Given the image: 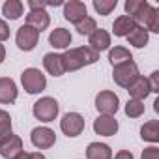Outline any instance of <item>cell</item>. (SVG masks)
Masks as SVG:
<instances>
[{"instance_id":"cell-1","label":"cell","mask_w":159,"mask_h":159,"mask_svg":"<svg viewBox=\"0 0 159 159\" xmlns=\"http://www.w3.org/2000/svg\"><path fill=\"white\" fill-rule=\"evenodd\" d=\"M62 60H64L66 73L67 71L71 73V71H79L81 67H86V66L96 64L99 60V52H96L88 45H84V47H75V49H67L62 54Z\"/></svg>"},{"instance_id":"cell-2","label":"cell","mask_w":159,"mask_h":159,"mask_svg":"<svg viewBox=\"0 0 159 159\" xmlns=\"http://www.w3.org/2000/svg\"><path fill=\"white\" fill-rule=\"evenodd\" d=\"M58 112H60V105H58V101H56L54 98H49V96L39 98V99L34 103V107H32V114H34V118L39 120V122H45V124L54 122L56 116H58Z\"/></svg>"},{"instance_id":"cell-3","label":"cell","mask_w":159,"mask_h":159,"mask_svg":"<svg viewBox=\"0 0 159 159\" xmlns=\"http://www.w3.org/2000/svg\"><path fill=\"white\" fill-rule=\"evenodd\" d=\"M21 84L26 90V94H41L47 88V79L38 67H26L21 73Z\"/></svg>"},{"instance_id":"cell-4","label":"cell","mask_w":159,"mask_h":159,"mask_svg":"<svg viewBox=\"0 0 159 159\" xmlns=\"http://www.w3.org/2000/svg\"><path fill=\"white\" fill-rule=\"evenodd\" d=\"M137 77H139V66L135 62H125V64H120V66L112 67V79L122 88H127Z\"/></svg>"},{"instance_id":"cell-5","label":"cell","mask_w":159,"mask_h":159,"mask_svg":"<svg viewBox=\"0 0 159 159\" xmlns=\"http://www.w3.org/2000/svg\"><path fill=\"white\" fill-rule=\"evenodd\" d=\"M96 109L103 116H114L120 109V98L111 90H103L96 96Z\"/></svg>"},{"instance_id":"cell-6","label":"cell","mask_w":159,"mask_h":159,"mask_svg":"<svg viewBox=\"0 0 159 159\" xmlns=\"http://www.w3.org/2000/svg\"><path fill=\"white\" fill-rule=\"evenodd\" d=\"M60 129L69 139L79 137L84 131V118H83V114H79V112H67V114H64L62 120H60Z\"/></svg>"},{"instance_id":"cell-7","label":"cell","mask_w":159,"mask_h":159,"mask_svg":"<svg viewBox=\"0 0 159 159\" xmlns=\"http://www.w3.org/2000/svg\"><path fill=\"white\" fill-rule=\"evenodd\" d=\"M30 142L38 148V150H47L51 146H54L56 142V133L47 127V125H39V127H34L32 133H30Z\"/></svg>"},{"instance_id":"cell-8","label":"cell","mask_w":159,"mask_h":159,"mask_svg":"<svg viewBox=\"0 0 159 159\" xmlns=\"http://www.w3.org/2000/svg\"><path fill=\"white\" fill-rule=\"evenodd\" d=\"M15 41H17V47L21 51H34L38 41H39V32L28 25H23L19 30H17V36H15Z\"/></svg>"},{"instance_id":"cell-9","label":"cell","mask_w":159,"mask_h":159,"mask_svg":"<svg viewBox=\"0 0 159 159\" xmlns=\"http://www.w3.org/2000/svg\"><path fill=\"white\" fill-rule=\"evenodd\" d=\"M62 6H64V19L73 25H79L84 17H88L86 4L81 2V0H69V2H66Z\"/></svg>"},{"instance_id":"cell-10","label":"cell","mask_w":159,"mask_h":159,"mask_svg":"<svg viewBox=\"0 0 159 159\" xmlns=\"http://www.w3.org/2000/svg\"><path fill=\"white\" fill-rule=\"evenodd\" d=\"M124 8H125V15L131 17L140 26L142 21H144V17L148 15V11L152 8V4L146 2V0H127V2L124 4Z\"/></svg>"},{"instance_id":"cell-11","label":"cell","mask_w":159,"mask_h":159,"mask_svg":"<svg viewBox=\"0 0 159 159\" xmlns=\"http://www.w3.org/2000/svg\"><path fill=\"white\" fill-rule=\"evenodd\" d=\"M118 120L114 116H103L99 114L96 120H94V131L96 135H101V137H112L118 133Z\"/></svg>"},{"instance_id":"cell-12","label":"cell","mask_w":159,"mask_h":159,"mask_svg":"<svg viewBox=\"0 0 159 159\" xmlns=\"http://www.w3.org/2000/svg\"><path fill=\"white\" fill-rule=\"evenodd\" d=\"M19 90L13 79L10 77H0V105H11L17 101Z\"/></svg>"},{"instance_id":"cell-13","label":"cell","mask_w":159,"mask_h":159,"mask_svg":"<svg viewBox=\"0 0 159 159\" xmlns=\"http://www.w3.org/2000/svg\"><path fill=\"white\" fill-rule=\"evenodd\" d=\"M131 96V99H139V101H144L150 94H152V88H150V83H148V79L139 75L135 81L125 88Z\"/></svg>"},{"instance_id":"cell-14","label":"cell","mask_w":159,"mask_h":159,"mask_svg":"<svg viewBox=\"0 0 159 159\" xmlns=\"http://www.w3.org/2000/svg\"><path fill=\"white\" fill-rule=\"evenodd\" d=\"M88 47L94 49L96 52H101V51L111 49V34H109L105 28L94 30V32L88 36Z\"/></svg>"},{"instance_id":"cell-15","label":"cell","mask_w":159,"mask_h":159,"mask_svg":"<svg viewBox=\"0 0 159 159\" xmlns=\"http://www.w3.org/2000/svg\"><path fill=\"white\" fill-rule=\"evenodd\" d=\"M43 67L49 75L52 77H62L66 73L64 69V60H62V54L60 52H47L43 56Z\"/></svg>"},{"instance_id":"cell-16","label":"cell","mask_w":159,"mask_h":159,"mask_svg":"<svg viewBox=\"0 0 159 159\" xmlns=\"http://www.w3.org/2000/svg\"><path fill=\"white\" fill-rule=\"evenodd\" d=\"M26 25L32 26V28H36V30L41 34L43 30L49 28V25H51V15L47 13V10L28 11V15H26Z\"/></svg>"},{"instance_id":"cell-17","label":"cell","mask_w":159,"mask_h":159,"mask_svg":"<svg viewBox=\"0 0 159 159\" xmlns=\"http://www.w3.org/2000/svg\"><path fill=\"white\" fill-rule=\"evenodd\" d=\"M25 148H23V140L21 137L17 135H11L4 144H0V155L4 159H15L19 153H23Z\"/></svg>"},{"instance_id":"cell-18","label":"cell","mask_w":159,"mask_h":159,"mask_svg":"<svg viewBox=\"0 0 159 159\" xmlns=\"http://www.w3.org/2000/svg\"><path fill=\"white\" fill-rule=\"evenodd\" d=\"M137 26H139V25H137L131 17L120 15V17H116L114 23H112V34H114L116 38H127Z\"/></svg>"},{"instance_id":"cell-19","label":"cell","mask_w":159,"mask_h":159,"mask_svg":"<svg viewBox=\"0 0 159 159\" xmlns=\"http://www.w3.org/2000/svg\"><path fill=\"white\" fill-rule=\"evenodd\" d=\"M71 32L66 30V28H54L51 34H49V43L52 49H69L71 45Z\"/></svg>"},{"instance_id":"cell-20","label":"cell","mask_w":159,"mask_h":159,"mask_svg":"<svg viewBox=\"0 0 159 159\" xmlns=\"http://www.w3.org/2000/svg\"><path fill=\"white\" fill-rule=\"evenodd\" d=\"M86 159H112V150L105 142H90L86 146Z\"/></svg>"},{"instance_id":"cell-21","label":"cell","mask_w":159,"mask_h":159,"mask_svg":"<svg viewBox=\"0 0 159 159\" xmlns=\"http://www.w3.org/2000/svg\"><path fill=\"white\" fill-rule=\"evenodd\" d=\"M109 62L111 66H120V64H125V62H133V54L127 47L124 45H116L112 49H109Z\"/></svg>"},{"instance_id":"cell-22","label":"cell","mask_w":159,"mask_h":159,"mask_svg":"<svg viewBox=\"0 0 159 159\" xmlns=\"http://www.w3.org/2000/svg\"><path fill=\"white\" fill-rule=\"evenodd\" d=\"M140 139L152 144L159 142V120H150L140 127Z\"/></svg>"},{"instance_id":"cell-23","label":"cell","mask_w":159,"mask_h":159,"mask_svg":"<svg viewBox=\"0 0 159 159\" xmlns=\"http://www.w3.org/2000/svg\"><path fill=\"white\" fill-rule=\"evenodd\" d=\"M25 11V4L21 2V0H6L4 6H2V15L10 21H15L23 15Z\"/></svg>"},{"instance_id":"cell-24","label":"cell","mask_w":159,"mask_h":159,"mask_svg":"<svg viewBox=\"0 0 159 159\" xmlns=\"http://www.w3.org/2000/svg\"><path fill=\"white\" fill-rule=\"evenodd\" d=\"M11 135H13L11 116H10V112H8V111L0 109V144H4Z\"/></svg>"},{"instance_id":"cell-25","label":"cell","mask_w":159,"mask_h":159,"mask_svg":"<svg viewBox=\"0 0 159 159\" xmlns=\"http://www.w3.org/2000/svg\"><path fill=\"white\" fill-rule=\"evenodd\" d=\"M127 41H129V45H133L135 49H144V47L148 45V41H150V34H148L142 26H137V28L127 36Z\"/></svg>"},{"instance_id":"cell-26","label":"cell","mask_w":159,"mask_h":159,"mask_svg":"<svg viewBox=\"0 0 159 159\" xmlns=\"http://www.w3.org/2000/svg\"><path fill=\"white\" fill-rule=\"evenodd\" d=\"M148 34L150 32H159V10L155 8V6H152L150 8V11H148V15L144 17V21H142V25H140Z\"/></svg>"},{"instance_id":"cell-27","label":"cell","mask_w":159,"mask_h":159,"mask_svg":"<svg viewBox=\"0 0 159 159\" xmlns=\"http://www.w3.org/2000/svg\"><path fill=\"white\" fill-rule=\"evenodd\" d=\"M92 6H94V10H96V13H98V15L107 17V15H111V13L116 10L118 0H94Z\"/></svg>"},{"instance_id":"cell-28","label":"cell","mask_w":159,"mask_h":159,"mask_svg":"<svg viewBox=\"0 0 159 159\" xmlns=\"http://www.w3.org/2000/svg\"><path fill=\"white\" fill-rule=\"evenodd\" d=\"M124 111H125V114L129 118H140L144 114L146 107H144V101H139V99H131L129 98V101L125 103V109Z\"/></svg>"},{"instance_id":"cell-29","label":"cell","mask_w":159,"mask_h":159,"mask_svg":"<svg viewBox=\"0 0 159 159\" xmlns=\"http://www.w3.org/2000/svg\"><path fill=\"white\" fill-rule=\"evenodd\" d=\"M75 26H77V32L81 36H90L94 30H98V23H96L94 17H84L81 23L75 25Z\"/></svg>"},{"instance_id":"cell-30","label":"cell","mask_w":159,"mask_h":159,"mask_svg":"<svg viewBox=\"0 0 159 159\" xmlns=\"http://www.w3.org/2000/svg\"><path fill=\"white\" fill-rule=\"evenodd\" d=\"M140 159H159V148L157 146H148V148H144V152H142V155H140Z\"/></svg>"},{"instance_id":"cell-31","label":"cell","mask_w":159,"mask_h":159,"mask_svg":"<svg viewBox=\"0 0 159 159\" xmlns=\"http://www.w3.org/2000/svg\"><path fill=\"white\" fill-rule=\"evenodd\" d=\"M148 83H150L152 94H157V92H159V71H153V73L148 77Z\"/></svg>"},{"instance_id":"cell-32","label":"cell","mask_w":159,"mask_h":159,"mask_svg":"<svg viewBox=\"0 0 159 159\" xmlns=\"http://www.w3.org/2000/svg\"><path fill=\"white\" fill-rule=\"evenodd\" d=\"M15 159H47L41 152H23V153H19Z\"/></svg>"},{"instance_id":"cell-33","label":"cell","mask_w":159,"mask_h":159,"mask_svg":"<svg viewBox=\"0 0 159 159\" xmlns=\"http://www.w3.org/2000/svg\"><path fill=\"white\" fill-rule=\"evenodd\" d=\"M8 38H10V26L4 19H0V43L6 41Z\"/></svg>"},{"instance_id":"cell-34","label":"cell","mask_w":159,"mask_h":159,"mask_svg":"<svg viewBox=\"0 0 159 159\" xmlns=\"http://www.w3.org/2000/svg\"><path fill=\"white\" fill-rule=\"evenodd\" d=\"M28 8H30V11H36V10H45V8H49V2H39V0H28Z\"/></svg>"},{"instance_id":"cell-35","label":"cell","mask_w":159,"mask_h":159,"mask_svg":"<svg viewBox=\"0 0 159 159\" xmlns=\"http://www.w3.org/2000/svg\"><path fill=\"white\" fill-rule=\"evenodd\" d=\"M114 159H135V155H133L129 150H120V152L114 155Z\"/></svg>"},{"instance_id":"cell-36","label":"cell","mask_w":159,"mask_h":159,"mask_svg":"<svg viewBox=\"0 0 159 159\" xmlns=\"http://www.w3.org/2000/svg\"><path fill=\"white\" fill-rule=\"evenodd\" d=\"M4 60H6V47L0 43V64H2Z\"/></svg>"}]
</instances>
